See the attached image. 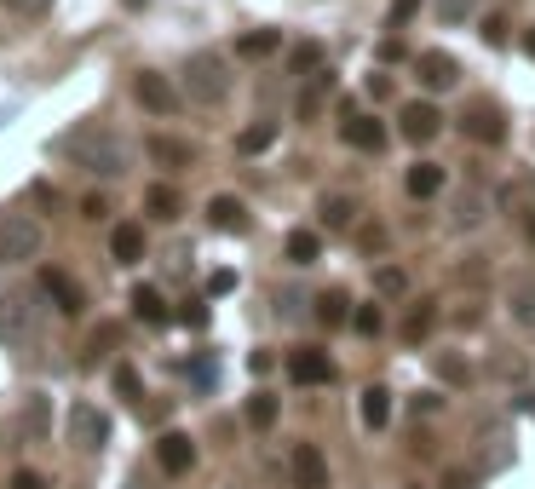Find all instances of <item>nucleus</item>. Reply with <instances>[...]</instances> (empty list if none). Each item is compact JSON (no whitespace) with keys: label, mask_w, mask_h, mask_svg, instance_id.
Returning a JSON list of instances; mask_svg holds the SVG:
<instances>
[{"label":"nucleus","mask_w":535,"mask_h":489,"mask_svg":"<svg viewBox=\"0 0 535 489\" xmlns=\"http://www.w3.org/2000/svg\"><path fill=\"white\" fill-rule=\"evenodd\" d=\"M58 150H64L75 167H87L93 179H121V173H127V162H133L127 139H121L116 127H104V121H87V127L64 133V144H58Z\"/></svg>","instance_id":"1"},{"label":"nucleus","mask_w":535,"mask_h":489,"mask_svg":"<svg viewBox=\"0 0 535 489\" xmlns=\"http://www.w3.org/2000/svg\"><path fill=\"white\" fill-rule=\"evenodd\" d=\"M225 93H231L225 58H213V52H196V58L185 64V98H190V104H219Z\"/></svg>","instance_id":"2"},{"label":"nucleus","mask_w":535,"mask_h":489,"mask_svg":"<svg viewBox=\"0 0 535 489\" xmlns=\"http://www.w3.org/2000/svg\"><path fill=\"white\" fill-rule=\"evenodd\" d=\"M41 254V219L29 213H0V265H24Z\"/></svg>","instance_id":"3"},{"label":"nucleus","mask_w":535,"mask_h":489,"mask_svg":"<svg viewBox=\"0 0 535 489\" xmlns=\"http://www.w3.org/2000/svg\"><path fill=\"white\" fill-rule=\"evenodd\" d=\"M64 438H70L75 449H87V455H98V449L110 443V415L75 397V403H70V415H64Z\"/></svg>","instance_id":"4"},{"label":"nucleus","mask_w":535,"mask_h":489,"mask_svg":"<svg viewBox=\"0 0 535 489\" xmlns=\"http://www.w3.org/2000/svg\"><path fill=\"white\" fill-rule=\"evenodd\" d=\"M489 219V190H443V231H478Z\"/></svg>","instance_id":"5"},{"label":"nucleus","mask_w":535,"mask_h":489,"mask_svg":"<svg viewBox=\"0 0 535 489\" xmlns=\"http://www.w3.org/2000/svg\"><path fill=\"white\" fill-rule=\"evenodd\" d=\"M397 133L409 144H432L443 133V110L432 104V98H409L403 110H397Z\"/></svg>","instance_id":"6"},{"label":"nucleus","mask_w":535,"mask_h":489,"mask_svg":"<svg viewBox=\"0 0 535 489\" xmlns=\"http://www.w3.org/2000/svg\"><path fill=\"white\" fill-rule=\"evenodd\" d=\"M340 139H346L351 150H363V156H380L392 133H386V121H380V116H363V110H351V104H346V121H340Z\"/></svg>","instance_id":"7"},{"label":"nucleus","mask_w":535,"mask_h":489,"mask_svg":"<svg viewBox=\"0 0 535 489\" xmlns=\"http://www.w3.org/2000/svg\"><path fill=\"white\" fill-rule=\"evenodd\" d=\"M144 156H150V167H162V173H185V167H196V144L179 139V133H150Z\"/></svg>","instance_id":"8"},{"label":"nucleus","mask_w":535,"mask_h":489,"mask_svg":"<svg viewBox=\"0 0 535 489\" xmlns=\"http://www.w3.org/2000/svg\"><path fill=\"white\" fill-rule=\"evenodd\" d=\"M133 98H139L150 116H173V110H179V87H173L167 75H156V70L133 75Z\"/></svg>","instance_id":"9"},{"label":"nucleus","mask_w":535,"mask_h":489,"mask_svg":"<svg viewBox=\"0 0 535 489\" xmlns=\"http://www.w3.org/2000/svg\"><path fill=\"white\" fill-rule=\"evenodd\" d=\"M41 294H47V300L58 305L64 317H81V311H87V294H81V282H75L70 271H58V265H47V271H41Z\"/></svg>","instance_id":"10"},{"label":"nucleus","mask_w":535,"mask_h":489,"mask_svg":"<svg viewBox=\"0 0 535 489\" xmlns=\"http://www.w3.org/2000/svg\"><path fill=\"white\" fill-rule=\"evenodd\" d=\"M461 133L466 139H478V144H507V116L484 98V104H472V110L461 116Z\"/></svg>","instance_id":"11"},{"label":"nucleus","mask_w":535,"mask_h":489,"mask_svg":"<svg viewBox=\"0 0 535 489\" xmlns=\"http://www.w3.org/2000/svg\"><path fill=\"white\" fill-rule=\"evenodd\" d=\"M415 81L426 87V93H449V87L461 81V64H455L449 52H420V58H415Z\"/></svg>","instance_id":"12"},{"label":"nucleus","mask_w":535,"mask_h":489,"mask_svg":"<svg viewBox=\"0 0 535 489\" xmlns=\"http://www.w3.org/2000/svg\"><path fill=\"white\" fill-rule=\"evenodd\" d=\"M29 334H35V300L0 294V340H29Z\"/></svg>","instance_id":"13"},{"label":"nucleus","mask_w":535,"mask_h":489,"mask_svg":"<svg viewBox=\"0 0 535 489\" xmlns=\"http://www.w3.org/2000/svg\"><path fill=\"white\" fill-rule=\"evenodd\" d=\"M288 374L300 380V386H334V357L323 346H305L288 357Z\"/></svg>","instance_id":"14"},{"label":"nucleus","mask_w":535,"mask_h":489,"mask_svg":"<svg viewBox=\"0 0 535 489\" xmlns=\"http://www.w3.org/2000/svg\"><path fill=\"white\" fill-rule=\"evenodd\" d=\"M438 311H443L438 300H415L403 311V323H397V340H403V346H426L432 328H438Z\"/></svg>","instance_id":"15"},{"label":"nucleus","mask_w":535,"mask_h":489,"mask_svg":"<svg viewBox=\"0 0 535 489\" xmlns=\"http://www.w3.org/2000/svg\"><path fill=\"white\" fill-rule=\"evenodd\" d=\"M443 190H449V173H443L438 162H415L403 173V196H409V202H432Z\"/></svg>","instance_id":"16"},{"label":"nucleus","mask_w":535,"mask_h":489,"mask_svg":"<svg viewBox=\"0 0 535 489\" xmlns=\"http://www.w3.org/2000/svg\"><path fill=\"white\" fill-rule=\"evenodd\" d=\"M156 466L173 472V478L190 472V466H196V443H190L185 432H162V438H156Z\"/></svg>","instance_id":"17"},{"label":"nucleus","mask_w":535,"mask_h":489,"mask_svg":"<svg viewBox=\"0 0 535 489\" xmlns=\"http://www.w3.org/2000/svg\"><path fill=\"white\" fill-rule=\"evenodd\" d=\"M294 489H328V461L317 443H300L294 449Z\"/></svg>","instance_id":"18"},{"label":"nucleus","mask_w":535,"mask_h":489,"mask_svg":"<svg viewBox=\"0 0 535 489\" xmlns=\"http://www.w3.org/2000/svg\"><path fill=\"white\" fill-rule=\"evenodd\" d=\"M507 311L518 328H535V271H518L507 282Z\"/></svg>","instance_id":"19"},{"label":"nucleus","mask_w":535,"mask_h":489,"mask_svg":"<svg viewBox=\"0 0 535 489\" xmlns=\"http://www.w3.org/2000/svg\"><path fill=\"white\" fill-rule=\"evenodd\" d=\"M208 225L225 236H242L248 231V208H242V196H208Z\"/></svg>","instance_id":"20"},{"label":"nucleus","mask_w":535,"mask_h":489,"mask_svg":"<svg viewBox=\"0 0 535 489\" xmlns=\"http://www.w3.org/2000/svg\"><path fill=\"white\" fill-rule=\"evenodd\" d=\"M317 213H323L328 231H351V225H357V202H351V196H340V190H328L323 202H317Z\"/></svg>","instance_id":"21"},{"label":"nucleus","mask_w":535,"mask_h":489,"mask_svg":"<svg viewBox=\"0 0 535 489\" xmlns=\"http://www.w3.org/2000/svg\"><path fill=\"white\" fill-rule=\"evenodd\" d=\"M282 254H288V265H317V259H323V236L317 231H288Z\"/></svg>","instance_id":"22"},{"label":"nucleus","mask_w":535,"mask_h":489,"mask_svg":"<svg viewBox=\"0 0 535 489\" xmlns=\"http://www.w3.org/2000/svg\"><path fill=\"white\" fill-rule=\"evenodd\" d=\"M133 317H139V323H150V328H162V323H167L162 288H150V282H139V288H133Z\"/></svg>","instance_id":"23"},{"label":"nucleus","mask_w":535,"mask_h":489,"mask_svg":"<svg viewBox=\"0 0 535 489\" xmlns=\"http://www.w3.org/2000/svg\"><path fill=\"white\" fill-rule=\"evenodd\" d=\"M363 426H369V432H386V426H392V392H386V386H369V392H363Z\"/></svg>","instance_id":"24"},{"label":"nucleus","mask_w":535,"mask_h":489,"mask_svg":"<svg viewBox=\"0 0 535 489\" xmlns=\"http://www.w3.org/2000/svg\"><path fill=\"white\" fill-rule=\"evenodd\" d=\"M271 144H277V121H254L236 133V156H265Z\"/></svg>","instance_id":"25"},{"label":"nucleus","mask_w":535,"mask_h":489,"mask_svg":"<svg viewBox=\"0 0 535 489\" xmlns=\"http://www.w3.org/2000/svg\"><path fill=\"white\" fill-rule=\"evenodd\" d=\"M110 254H116L121 265H139L144 259V231L139 225H116V231H110Z\"/></svg>","instance_id":"26"},{"label":"nucleus","mask_w":535,"mask_h":489,"mask_svg":"<svg viewBox=\"0 0 535 489\" xmlns=\"http://www.w3.org/2000/svg\"><path fill=\"white\" fill-rule=\"evenodd\" d=\"M432 374H438L443 386H472V363H466L461 351H438V357H432Z\"/></svg>","instance_id":"27"},{"label":"nucleus","mask_w":535,"mask_h":489,"mask_svg":"<svg viewBox=\"0 0 535 489\" xmlns=\"http://www.w3.org/2000/svg\"><path fill=\"white\" fill-rule=\"evenodd\" d=\"M242 415H248V426H254V432H271V426H277V415H282V403L271 392H254Z\"/></svg>","instance_id":"28"},{"label":"nucleus","mask_w":535,"mask_h":489,"mask_svg":"<svg viewBox=\"0 0 535 489\" xmlns=\"http://www.w3.org/2000/svg\"><path fill=\"white\" fill-rule=\"evenodd\" d=\"M374 294L380 300H403L409 294V271L403 265H374Z\"/></svg>","instance_id":"29"},{"label":"nucleus","mask_w":535,"mask_h":489,"mask_svg":"<svg viewBox=\"0 0 535 489\" xmlns=\"http://www.w3.org/2000/svg\"><path fill=\"white\" fill-rule=\"evenodd\" d=\"M317 323H323V328L351 323V300L340 294V288H328V294H317Z\"/></svg>","instance_id":"30"},{"label":"nucleus","mask_w":535,"mask_h":489,"mask_svg":"<svg viewBox=\"0 0 535 489\" xmlns=\"http://www.w3.org/2000/svg\"><path fill=\"white\" fill-rule=\"evenodd\" d=\"M277 47H282V29H248V35L236 41V52H242V58H271Z\"/></svg>","instance_id":"31"},{"label":"nucleus","mask_w":535,"mask_h":489,"mask_svg":"<svg viewBox=\"0 0 535 489\" xmlns=\"http://www.w3.org/2000/svg\"><path fill=\"white\" fill-rule=\"evenodd\" d=\"M144 213H150V219H179V190H173V185H150V190H144Z\"/></svg>","instance_id":"32"},{"label":"nucleus","mask_w":535,"mask_h":489,"mask_svg":"<svg viewBox=\"0 0 535 489\" xmlns=\"http://www.w3.org/2000/svg\"><path fill=\"white\" fill-rule=\"evenodd\" d=\"M530 374V357L524 351H495L489 357V380H524Z\"/></svg>","instance_id":"33"},{"label":"nucleus","mask_w":535,"mask_h":489,"mask_svg":"<svg viewBox=\"0 0 535 489\" xmlns=\"http://www.w3.org/2000/svg\"><path fill=\"white\" fill-rule=\"evenodd\" d=\"M110 386H116V397L139 403V397H144V374L133 369V363H116V369H110Z\"/></svg>","instance_id":"34"},{"label":"nucleus","mask_w":535,"mask_h":489,"mask_svg":"<svg viewBox=\"0 0 535 489\" xmlns=\"http://www.w3.org/2000/svg\"><path fill=\"white\" fill-rule=\"evenodd\" d=\"M328 87H334V75H328V70H311V87L300 93V116H311V110L323 104V98H328Z\"/></svg>","instance_id":"35"},{"label":"nucleus","mask_w":535,"mask_h":489,"mask_svg":"<svg viewBox=\"0 0 535 489\" xmlns=\"http://www.w3.org/2000/svg\"><path fill=\"white\" fill-rule=\"evenodd\" d=\"M116 340H121V323H98L93 340H87V363H98L104 351H116Z\"/></svg>","instance_id":"36"},{"label":"nucleus","mask_w":535,"mask_h":489,"mask_svg":"<svg viewBox=\"0 0 535 489\" xmlns=\"http://www.w3.org/2000/svg\"><path fill=\"white\" fill-rule=\"evenodd\" d=\"M351 328H357L363 340H374V334L386 328V317H380V305H357V311H351Z\"/></svg>","instance_id":"37"},{"label":"nucleus","mask_w":535,"mask_h":489,"mask_svg":"<svg viewBox=\"0 0 535 489\" xmlns=\"http://www.w3.org/2000/svg\"><path fill=\"white\" fill-rule=\"evenodd\" d=\"M478 12V0H438V24H466Z\"/></svg>","instance_id":"38"},{"label":"nucleus","mask_w":535,"mask_h":489,"mask_svg":"<svg viewBox=\"0 0 535 489\" xmlns=\"http://www.w3.org/2000/svg\"><path fill=\"white\" fill-rule=\"evenodd\" d=\"M294 70H323V47H317V41H300V47H294Z\"/></svg>","instance_id":"39"},{"label":"nucleus","mask_w":535,"mask_h":489,"mask_svg":"<svg viewBox=\"0 0 535 489\" xmlns=\"http://www.w3.org/2000/svg\"><path fill=\"white\" fill-rule=\"evenodd\" d=\"M190 380H196V386H213V380H219V357H208V351H202V357L190 363Z\"/></svg>","instance_id":"40"},{"label":"nucleus","mask_w":535,"mask_h":489,"mask_svg":"<svg viewBox=\"0 0 535 489\" xmlns=\"http://www.w3.org/2000/svg\"><path fill=\"white\" fill-rule=\"evenodd\" d=\"M24 426H29V432H35V438L47 432V397H41V392L29 397V415H24Z\"/></svg>","instance_id":"41"},{"label":"nucleus","mask_w":535,"mask_h":489,"mask_svg":"<svg viewBox=\"0 0 535 489\" xmlns=\"http://www.w3.org/2000/svg\"><path fill=\"white\" fill-rule=\"evenodd\" d=\"M478 35H484L489 47H507V18H501V12H489V18H484V29H478Z\"/></svg>","instance_id":"42"},{"label":"nucleus","mask_w":535,"mask_h":489,"mask_svg":"<svg viewBox=\"0 0 535 489\" xmlns=\"http://www.w3.org/2000/svg\"><path fill=\"white\" fill-rule=\"evenodd\" d=\"M357 248H363V254H380V248H386V231H380V225H363V231H357Z\"/></svg>","instance_id":"43"},{"label":"nucleus","mask_w":535,"mask_h":489,"mask_svg":"<svg viewBox=\"0 0 535 489\" xmlns=\"http://www.w3.org/2000/svg\"><path fill=\"white\" fill-rule=\"evenodd\" d=\"M81 219H93V225H98V219H110V202H104L98 190H93V196H81Z\"/></svg>","instance_id":"44"},{"label":"nucleus","mask_w":535,"mask_h":489,"mask_svg":"<svg viewBox=\"0 0 535 489\" xmlns=\"http://www.w3.org/2000/svg\"><path fill=\"white\" fill-rule=\"evenodd\" d=\"M271 369H277V357H271V351H248V374H254V380H265Z\"/></svg>","instance_id":"45"},{"label":"nucleus","mask_w":535,"mask_h":489,"mask_svg":"<svg viewBox=\"0 0 535 489\" xmlns=\"http://www.w3.org/2000/svg\"><path fill=\"white\" fill-rule=\"evenodd\" d=\"M443 489H478V472L455 466V472H443Z\"/></svg>","instance_id":"46"},{"label":"nucleus","mask_w":535,"mask_h":489,"mask_svg":"<svg viewBox=\"0 0 535 489\" xmlns=\"http://www.w3.org/2000/svg\"><path fill=\"white\" fill-rule=\"evenodd\" d=\"M415 12H420V0H392V29H397V24H409Z\"/></svg>","instance_id":"47"},{"label":"nucleus","mask_w":535,"mask_h":489,"mask_svg":"<svg viewBox=\"0 0 535 489\" xmlns=\"http://www.w3.org/2000/svg\"><path fill=\"white\" fill-rule=\"evenodd\" d=\"M438 409H443L438 392H415V415H438Z\"/></svg>","instance_id":"48"},{"label":"nucleus","mask_w":535,"mask_h":489,"mask_svg":"<svg viewBox=\"0 0 535 489\" xmlns=\"http://www.w3.org/2000/svg\"><path fill=\"white\" fill-rule=\"evenodd\" d=\"M236 288V271H213L208 277V294H231Z\"/></svg>","instance_id":"49"},{"label":"nucleus","mask_w":535,"mask_h":489,"mask_svg":"<svg viewBox=\"0 0 535 489\" xmlns=\"http://www.w3.org/2000/svg\"><path fill=\"white\" fill-rule=\"evenodd\" d=\"M179 323H185V328H202V323H208V305H185V311H179Z\"/></svg>","instance_id":"50"},{"label":"nucleus","mask_w":535,"mask_h":489,"mask_svg":"<svg viewBox=\"0 0 535 489\" xmlns=\"http://www.w3.org/2000/svg\"><path fill=\"white\" fill-rule=\"evenodd\" d=\"M12 489H47V484H41V472H29L24 466V472H12Z\"/></svg>","instance_id":"51"},{"label":"nucleus","mask_w":535,"mask_h":489,"mask_svg":"<svg viewBox=\"0 0 535 489\" xmlns=\"http://www.w3.org/2000/svg\"><path fill=\"white\" fill-rule=\"evenodd\" d=\"M369 98H392V75H369Z\"/></svg>","instance_id":"52"},{"label":"nucleus","mask_w":535,"mask_h":489,"mask_svg":"<svg viewBox=\"0 0 535 489\" xmlns=\"http://www.w3.org/2000/svg\"><path fill=\"white\" fill-rule=\"evenodd\" d=\"M403 58V41H380V64H397Z\"/></svg>","instance_id":"53"},{"label":"nucleus","mask_w":535,"mask_h":489,"mask_svg":"<svg viewBox=\"0 0 535 489\" xmlns=\"http://www.w3.org/2000/svg\"><path fill=\"white\" fill-rule=\"evenodd\" d=\"M518 409H524V415H535V392H524V403H518Z\"/></svg>","instance_id":"54"},{"label":"nucleus","mask_w":535,"mask_h":489,"mask_svg":"<svg viewBox=\"0 0 535 489\" xmlns=\"http://www.w3.org/2000/svg\"><path fill=\"white\" fill-rule=\"evenodd\" d=\"M524 52H530V58H535V29H524Z\"/></svg>","instance_id":"55"},{"label":"nucleus","mask_w":535,"mask_h":489,"mask_svg":"<svg viewBox=\"0 0 535 489\" xmlns=\"http://www.w3.org/2000/svg\"><path fill=\"white\" fill-rule=\"evenodd\" d=\"M524 231H530V242H535V213H530V219H524Z\"/></svg>","instance_id":"56"},{"label":"nucleus","mask_w":535,"mask_h":489,"mask_svg":"<svg viewBox=\"0 0 535 489\" xmlns=\"http://www.w3.org/2000/svg\"><path fill=\"white\" fill-rule=\"evenodd\" d=\"M133 6H144V0H133Z\"/></svg>","instance_id":"57"}]
</instances>
